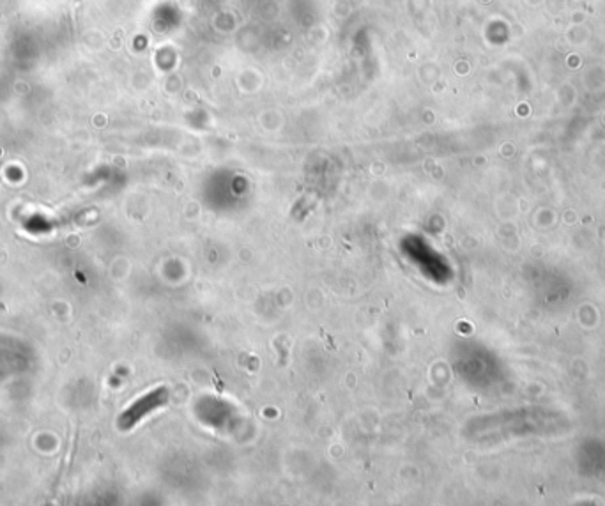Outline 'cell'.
<instances>
[{"label":"cell","mask_w":605,"mask_h":506,"mask_svg":"<svg viewBox=\"0 0 605 506\" xmlns=\"http://www.w3.org/2000/svg\"><path fill=\"white\" fill-rule=\"evenodd\" d=\"M165 402H166V390L163 388L142 397L138 402H135L133 406L129 407L128 411H124V414L119 418V427H121L122 430L131 429V427H133L137 421H140L145 414H149L151 411H154L156 407H159Z\"/></svg>","instance_id":"cell-1"}]
</instances>
